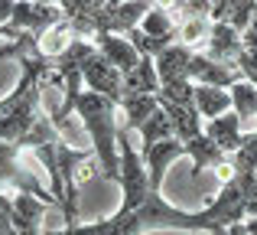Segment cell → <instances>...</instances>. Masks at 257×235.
<instances>
[{
    "instance_id": "24",
    "label": "cell",
    "mask_w": 257,
    "mask_h": 235,
    "mask_svg": "<svg viewBox=\"0 0 257 235\" xmlns=\"http://www.w3.org/2000/svg\"><path fill=\"white\" fill-rule=\"evenodd\" d=\"M244 229H247V235H257V216L247 219V222H244Z\"/></svg>"
},
{
    "instance_id": "17",
    "label": "cell",
    "mask_w": 257,
    "mask_h": 235,
    "mask_svg": "<svg viewBox=\"0 0 257 235\" xmlns=\"http://www.w3.org/2000/svg\"><path fill=\"white\" fill-rule=\"evenodd\" d=\"M186 153H189V160H192L195 173H199V170H208V167H215V170H218L221 164H228V153L221 150V147L215 144L205 131H202L199 137L189 140V144H186Z\"/></svg>"
},
{
    "instance_id": "25",
    "label": "cell",
    "mask_w": 257,
    "mask_h": 235,
    "mask_svg": "<svg viewBox=\"0 0 257 235\" xmlns=\"http://www.w3.org/2000/svg\"><path fill=\"white\" fill-rule=\"evenodd\" d=\"M228 235H247V229H244V222H238V225H231V229H228Z\"/></svg>"
},
{
    "instance_id": "13",
    "label": "cell",
    "mask_w": 257,
    "mask_h": 235,
    "mask_svg": "<svg viewBox=\"0 0 257 235\" xmlns=\"http://www.w3.org/2000/svg\"><path fill=\"white\" fill-rule=\"evenodd\" d=\"M241 124H244V121L234 115V111H228V115L208 121V124H205V134L228 153V157H231V153H238L241 147H244V131H241Z\"/></svg>"
},
{
    "instance_id": "3",
    "label": "cell",
    "mask_w": 257,
    "mask_h": 235,
    "mask_svg": "<svg viewBox=\"0 0 257 235\" xmlns=\"http://www.w3.org/2000/svg\"><path fill=\"white\" fill-rule=\"evenodd\" d=\"M78 75H82V82H85V89H88V92L107 95V98H114V102L120 105V98H124V75H120V72L114 69V65L107 62V59L101 56L98 49H94L91 56H88L85 62H82Z\"/></svg>"
},
{
    "instance_id": "16",
    "label": "cell",
    "mask_w": 257,
    "mask_h": 235,
    "mask_svg": "<svg viewBox=\"0 0 257 235\" xmlns=\"http://www.w3.org/2000/svg\"><path fill=\"white\" fill-rule=\"evenodd\" d=\"M234 108L231 92L228 89H212V85H195V111L205 121H215Z\"/></svg>"
},
{
    "instance_id": "8",
    "label": "cell",
    "mask_w": 257,
    "mask_h": 235,
    "mask_svg": "<svg viewBox=\"0 0 257 235\" xmlns=\"http://www.w3.org/2000/svg\"><path fill=\"white\" fill-rule=\"evenodd\" d=\"M241 69H231V65H221L215 59H208L205 52H195L192 65H189V82L195 85H212V89H231L234 82H241Z\"/></svg>"
},
{
    "instance_id": "2",
    "label": "cell",
    "mask_w": 257,
    "mask_h": 235,
    "mask_svg": "<svg viewBox=\"0 0 257 235\" xmlns=\"http://www.w3.org/2000/svg\"><path fill=\"white\" fill-rule=\"evenodd\" d=\"M0 193H33V196L49 199V203L59 206V199L43 190L36 173L26 170V164L20 160V147L13 144H0Z\"/></svg>"
},
{
    "instance_id": "12",
    "label": "cell",
    "mask_w": 257,
    "mask_h": 235,
    "mask_svg": "<svg viewBox=\"0 0 257 235\" xmlns=\"http://www.w3.org/2000/svg\"><path fill=\"white\" fill-rule=\"evenodd\" d=\"M212 26H215V20L208 13H182L179 26H176V43L192 52H202L208 36H212Z\"/></svg>"
},
{
    "instance_id": "7",
    "label": "cell",
    "mask_w": 257,
    "mask_h": 235,
    "mask_svg": "<svg viewBox=\"0 0 257 235\" xmlns=\"http://www.w3.org/2000/svg\"><path fill=\"white\" fill-rule=\"evenodd\" d=\"M94 46H98V52L120 72V75H131L140 65V59H144L137 52V46L127 36H117V33H98V36H94Z\"/></svg>"
},
{
    "instance_id": "19",
    "label": "cell",
    "mask_w": 257,
    "mask_h": 235,
    "mask_svg": "<svg viewBox=\"0 0 257 235\" xmlns=\"http://www.w3.org/2000/svg\"><path fill=\"white\" fill-rule=\"evenodd\" d=\"M176 26H179V17H176L173 10H166L163 4H157V7H153V10L144 17L140 30H144L147 36H153V39H166V43H176Z\"/></svg>"
},
{
    "instance_id": "26",
    "label": "cell",
    "mask_w": 257,
    "mask_h": 235,
    "mask_svg": "<svg viewBox=\"0 0 257 235\" xmlns=\"http://www.w3.org/2000/svg\"><path fill=\"white\" fill-rule=\"evenodd\" d=\"M88 4H91V7H98V10H101V7H107L111 0H88Z\"/></svg>"
},
{
    "instance_id": "10",
    "label": "cell",
    "mask_w": 257,
    "mask_h": 235,
    "mask_svg": "<svg viewBox=\"0 0 257 235\" xmlns=\"http://www.w3.org/2000/svg\"><path fill=\"white\" fill-rule=\"evenodd\" d=\"M46 206H56L49 199H39L33 193H13V225L20 235H43Z\"/></svg>"
},
{
    "instance_id": "27",
    "label": "cell",
    "mask_w": 257,
    "mask_h": 235,
    "mask_svg": "<svg viewBox=\"0 0 257 235\" xmlns=\"http://www.w3.org/2000/svg\"><path fill=\"white\" fill-rule=\"evenodd\" d=\"M111 4H114V7H117V4H131V0H111Z\"/></svg>"
},
{
    "instance_id": "5",
    "label": "cell",
    "mask_w": 257,
    "mask_h": 235,
    "mask_svg": "<svg viewBox=\"0 0 257 235\" xmlns=\"http://www.w3.org/2000/svg\"><path fill=\"white\" fill-rule=\"evenodd\" d=\"M157 7V0H131V4H107L98 13V33H117L127 36L131 30H137L144 23V17Z\"/></svg>"
},
{
    "instance_id": "11",
    "label": "cell",
    "mask_w": 257,
    "mask_h": 235,
    "mask_svg": "<svg viewBox=\"0 0 257 235\" xmlns=\"http://www.w3.org/2000/svg\"><path fill=\"white\" fill-rule=\"evenodd\" d=\"M192 49L173 43L170 49H163L153 62H157V75L160 85H173V82H189V65H192Z\"/></svg>"
},
{
    "instance_id": "1",
    "label": "cell",
    "mask_w": 257,
    "mask_h": 235,
    "mask_svg": "<svg viewBox=\"0 0 257 235\" xmlns=\"http://www.w3.org/2000/svg\"><path fill=\"white\" fill-rule=\"evenodd\" d=\"M75 111L82 118L88 137H91L94 147V160L101 167V177L111 180V183H120V150H117V134H120V105L107 95H98V92H82L75 102Z\"/></svg>"
},
{
    "instance_id": "18",
    "label": "cell",
    "mask_w": 257,
    "mask_h": 235,
    "mask_svg": "<svg viewBox=\"0 0 257 235\" xmlns=\"http://www.w3.org/2000/svg\"><path fill=\"white\" fill-rule=\"evenodd\" d=\"M160 108L170 115L176 140L189 144L192 137H199V134H202V115L195 108H182V105H170V102H160Z\"/></svg>"
},
{
    "instance_id": "9",
    "label": "cell",
    "mask_w": 257,
    "mask_h": 235,
    "mask_svg": "<svg viewBox=\"0 0 257 235\" xmlns=\"http://www.w3.org/2000/svg\"><path fill=\"white\" fill-rule=\"evenodd\" d=\"M140 157H144V164H147V170H150V180H153V186H163V177H166V170H170V164L173 160H179V157H189L186 153V144L182 140H160V144H144L140 147Z\"/></svg>"
},
{
    "instance_id": "21",
    "label": "cell",
    "mask_w": 257,
    "mask_h": 235,
    "mask_svg": "<svg viewBox=\"0 0 257 235\" xmlns=\"http://www.w3.org/2000/svg\"><path fill=\"white\" fill-rule=\"evenodd\" d=\"M231 102H234V115H238L241 121H251L257 118V85L254 82H247V79H241V82H234L231 89Z\"/></svg>"
},
{
    "instance_id": "15",
    "label": "cell",
    "mask_w": 257,
    "mask_h": 235,
    "mask_svg": "<svg viewBox=\"0 0 257 235\" xmlns=\"http://www.w3.org/2000/svg\"><path fill=\"white\" fill-rule=\"evenodd\" d=\"M157 92H160L157 62H153L150 56H144L137 69H134L131 75H124V98H120V102H127V98H144V95H157Z\"/></svg>"
},
{
    "instance_id": "20",
    "label": "cell",
    "mask_w": 257,
    "mask_h": 235,
    "mask_svg": "<svg viewBox=\"0 0 257 235\" xmlns=\"http://www.w3.org/2000/svg\"><path fill=\"white\" fill-rule=\"evenodd\" d=\"M120 111H124V131H140L147 121L153 118V111H160V98L157 95H144V98H127L120 102Z\"/></svg>"
},
{
    "instance_id": "22",
    "label": "cell",
    "mask_w": 257,
    "mask_h": 235,
    "mask_svg": "<svg viewBox=\"0 0 257 235\" xmlns=\"http://www.w3.org/2000/svg\"><path fill=\"white\" fill-rule=\"evenodd\" d=\"M170 137H176V134H173V121H170V115H166L163 108L153 111V118L140 127V147L144 144H160V140H170Z\"/></svg>"
},
{
    "instance_id": "4",
    "label": "cell",
    "mask_w": 257,
    "mask_h": 235,
    "mask_svg": "<svg viewBox=\"0 0 257 235\" xmlns=\"http://www.w3.org/2000/svg\"><path fill=\"white\" fill-rule=\"evenodd\" d=\"M65 17V10L59 4H36V0H17L13 7V17H10V30L20 33H33V36H43L49 26H56L59 20Z\"/></svg>"
},
{
    "instance_id": "14",
    "label": "cell",
    "mask_w": 257,
    "mask_h": 235,
    "mask_svg": "<svg viewBox=\"0 0 257 235\" xmlns=\"http://www.w3.org/2000/svg\"><path fill=\"white\" fill-rule=\"evenodd\" d=\"M75 30H72V20L69 17H62L56 26H49V30L43 33V36L36 39V46H39V56L46 59V62H56L59 56H65L69 52V46L75 43ZM56 82V79H52Z\"/></svg>"
},
{
    "instance_id": "6",
    "label": "cell",
    "mask_w": 257,
    "mask_h": 235,
    "mask_svg": "<svg viewBox=\"0 0 257 235\" xmlns=\"http://www.w3.org/2000/svg\"><path fill=\"white\" fill-rule=\"evenodd\" d=\"M202 52H205L208 59H215V62H221V65L238 69V59L244 56V33L234 30V26L225 23V20H215L212 36H208V43H205Z\"/></svg>"
},
{
    "instance_id": "23",
    "label": "cell",
    "mask_w": 257,
    "mask_h": 235,
    "mask_svg": "<svg viewBox=\"0 0 257 235\" xmlns=\"http://www.w3.org/2000/svg\"><path fill=\"white\" fill-rule=\"evenodd\" d=\"M13 7H17V0H0V26H7V23H10Z\"/></svg>"
}]
</instances>
